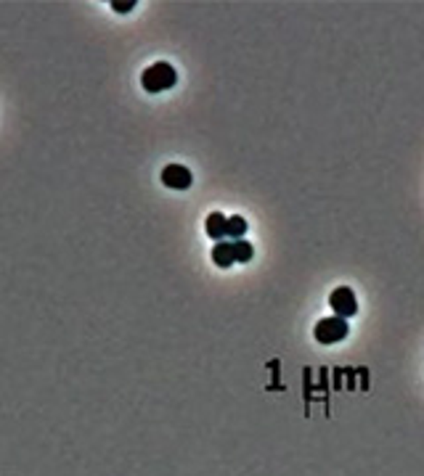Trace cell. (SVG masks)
Returning a JSON list of instances; mask_svg holds the SVG:
<instances>
[{
    "instance_id": "4",
    "label": "cell",
    "mask_w": 424,
    "mask_h": 476,
    "mask_svg": "<svg viewBox=\"0 0 424 476\" xmlns=\"http://www.w3.org/2000/svg\"><path fill=\"white\" fill-rule=\"evenodd\" d=\"M162 183L167 185V188H175V191H186V188H191V170L188 167H183V164H167L164 170H162Z\"/></svg>"
},
{
    "instance_id": "5",
    "label": "cell",
    "mask_w": 424,
    "mask_h": 476,
    "mask_svg": "<svg viewBox=\"0 0 424 476\" xmlns=\"http://www.w3.org/2000/svg\"><path fill=\"white\" fill-rule=\"evenodd\" d=\"M212 262H215L218 267H223V270L231 267V265L236 262V259H234V241H228V238H225V241H218V243L212 246Z\"/></svg>"
},
{
    "instance_id": "1",
    "label": "cell",
    "mask_w": 424,
    "mask_h": 476,
    "mask_svg": "<svg viewBox=\"0 0 424 476\" xmlns=\"http://www.w3.org/2000/svg\"><path fill=\"white\" fill-rule=\"evenodd\" d=\"M175 82H178V75H175V69H173L167 61H157V64H151V66L141 75V85H143L146 93H162V90H170Z\"/></svg>"
},
{
    "instance_id": "7",
    "label": "cell",
    "mask_w": 424,
    "mask_h": 476,
    "mask_svg": "<svg viewBox=\"0 0 424 476\" xmlns=\"http://www.w3.org/2000/svg\"><path fill=\"white\" fill-rule=\"evenodd\" d=\"M247 233V220L242 215H234V217H228V228H225V238H231V241H239L244 238Z\"/></svg>"
},
{
    "instance_id": "9",
    "label": "cell",
    "mask_w": 424,
    "mask_h": 476,
    "mask_svg": "<svg viewBox=\"0 0 424 476\" xmlns=\"http://www.w3.org/2000/svg\"><path fill=\"white\" fill-rule=\"evenodd\" d=\"M112 8H114L117 14H127V11L136 8V0H112Z\"/></svg>"
},
{
    "instance_id": "2",
    "label": "cell",
    "mask_w": 424,
    "mask_h": 476,
    "mask_svg": "<svg viewBox=\"0 0 424 476\" xmlns=\"http://www.w3.org/2000/svg\"><path fill=\"white\" fill-rule=\"evenodd\" d=\"M347 334H350L347 320L337 315L323 317V320H319V326L313 328V336L319 339V344H337V341L347 339Z\"/></svg>"
},
{
    "instance_id": "8",
    "label": "cell",
    "mask_w": 424,
    "mask_h": 476,
    "mask_svg": "<svg viewBox=\"0 0 424 476\" xmlns=\"http://www.w3.org/2000/svg\"><path fill=\"white\" fill-rule=\"evenodd\" d=\"M252 254H255V249H252L249 241H244V238L234 241V259H236V262H249Z\"/></svg>"
},
{
    "instance_id": "6",
    "label": "cell",
    "mask_w": 424,
    "mask_h": 476,
    "mask_svg": "<svg viewBox=\"0 0 424 476\" xmlns=\"http://www.w3.org/2000/svg\"><path fill=\"white\" fill-rule=\"evenodd\" d=\"M225 228H228V217L221 215V212H212L207 222H204V230H207V236L215 238V241H225Z\"/></svg>"
},
{
    "instance_id": "3",
    "label": "cell",
    "mask_w": 424,
    "mask_h": 476,
    "mask_svg": "<svg viewBox=\"0 0 424 476\" xmlns=\"http://www.w3.org/2000/svg\"><path fill=\"white\" fill-rule=\"evenodd\" d=\"M329 307L334 310V315L337 317H353L358 313V299L353 294V289H347V286H340V289H334L332 294H329Z\"/></svg>"
}]
</instances>
